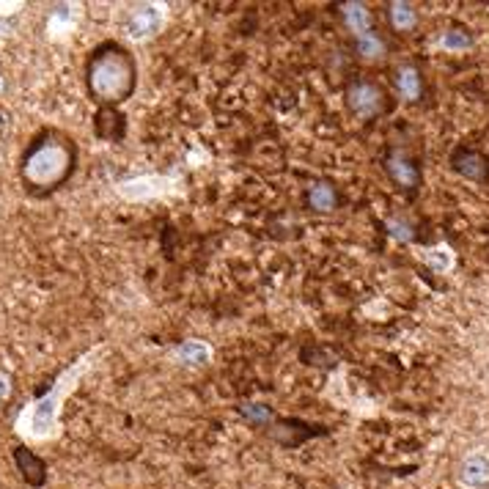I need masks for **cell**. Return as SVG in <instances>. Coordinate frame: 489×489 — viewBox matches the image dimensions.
<instances>
[{"mask_svg": "<svg viewBox=\"0 0 489 489\" xmlns=\"http://www.w3.org/2000/svg\"><path fill=\"white\" fill-rule=\"evenodd\" d=\"M91 358H94V352L91 355H83V358L77 360L72 368H66L64 374L55 380V385L50 388V393H44L41 398H36L31 401L22 413H20V418H17V431H20V437H25V440H31V443H41V440H53L55 434H58V421H61V407H64L66 396L74 391V385H77V380L86 374V368L91 366Z\"/></svg>", "mask_w": 489, "mask_h": 489, "instance_id": "cell-1", "label": "cell"}, {"mask_svg": "<svg viewBox=\"0 0 489 489\" xmlns=\"http://www.w3.org/2000/svg\"><path fill=\"white\" fill-rule=\"evenodd\" d=\"M66 170V152L61 146H44L25 165V176L36 185H50Z\"/></svg>", "mask_w": 489, "mask_h": 489, "instance_id": "cell-2", "label": "cell"}, {"mask_svg": "<svg viewBox=\"0 0 489 489\" xmlns=\"http://www.w3.org/2000/svg\"><path fill=\"white\" fill-rule=\"evenodd\" d=\"M116 190H119V196L127 198V201H149V198L176 193V190H179V182L170 179V176L149 173V176H138V179H127V182H121Z\"/></svg>", "mask_w": 489, "mask_h": 489, "instance_id": "cell-3", "label": "cell"}, {"mask_svg": "<svg viewBox=\"0 0 489 489\" xmlns=\"http://www.w3.org/2000/svg\"><path fill=\"white\" fill-rule=\"evenodd\" d=\"M124 83H127V66H124L121 58L107 55V58H102L94 66L91 86H94V91H97L99 97H116V94H121Z\"/></svg>", "mask_w": 489, "mask_h": 489, "instance_id": "cell-4", "label": "cell"}, {"mask_svg": "<svg viewBox=\"0 0 489 489\" xmlns=\"http://www.w3.org/2000/svg\"><path fill=\"white\" fill-rule=\"evenodd\" d=\"M165 22V6L163 3H143L138 6L127 20V36L135 41L149 39L152 33H157Z\"/></svg>", "mask_w": 489, "mask_h": 489, "instance_id": "cell-5", "label": "cell"}, {"mask_svg": "<svg viewBox=\"0 0 489 489\" xmlns=\"http://www.w3.org/2000/svg\"><path fill=\"white\" fill-rule=\"evenodd\" d=\"M459 481L467 489H489V459L481 454H473L462 462Z\"/></svg>", "mask_w": 489, "mask_h": 489, "instance_id": "cell-6", "label": "cell"}, {"mask_svg": "<svg viewBox=\"0 0 489 489\" xmlns=\"http://www.w3.org/2000/svg\"><path fill=\"white\" fill-rule=\"evenodd\" d=\"M173 358L179 360V363H185V366H201V363H209L212 347L203 344V341H187L179 349H173Z\"/></svg>", "mask_w": 489, "mask_h": 489, "instance_id": "cell-7", "label": "cell"}, {"mask_svg": "<svg viewBox=\"0 0 489 489\" xmlns=\"http://www.w3.org/2000/svg\"><path fill=\"white\" fill-rule=\"evenodd\" d=\"M377 102H380V94H377L371 86H358V88L352 91V107H355L358 113H363V116L374 113Z\"/></svg>", "mask_w": 489, "mask_h": 489, "instance_id": "cell-8", "label": "cell"}, {"mask_svg": "<svg viewBox=\"0 0 489 489\" xmlns=\"http://www.w3.org/2000/svg\"><path fill=\"white\" fill-rule=\"evenodd\" d=\"M424 259L434 272H448V269L454 267V253H451V248H446V245H437V248L426 250Z\"/></svg>", "mask_w": 489, "mask_h": 489, "instance_id": "cell-9", "label": "cell"}, {"mask_svg": "<svg viewBox=\"0 0 489 489\" xmlns=\"http://www.w3.org/2000/svg\"><path fill=\"white\" fill-rule=\"evenodd\" d=\"M344 14H347V25L358 33V36L368 33V11L360 3H347L344 6Z\"/></svg>", "mask_w": 489, "mask_h": 489, "instance_id": "cell-10", "label": "cell"}, {"mask_svg": "<svg viewBox=\"0 0 489 489\" xmlns=\"http://www.w3.org/2000/svg\"><path fill=\"white\" fill-rule=\"evenodd\" d=\"M69 6H64L61 11H55L53 14V20H50V25H47V31H50V36L53 39H64V36H69L72 33V28H74V17H69V11H66Z\"/></svg>", "mask_w": 489, "mask_h": 489, "instance_id": "cell-11", "label": "cell"}, {"mask_svg": "<svg viewBox=\"0 0 489 489\" xmlns=\"http://www.w3.org/2000/svg\"><path fill=\"white\" fill-rule=\"evenodd\" d=\"M391 17H393V25L396 28H413V22H415V14H413V8L407 6V3H393L391 6Z\"/></svg>", "mask_w": 489, "mask_h": 489, "instance_id": "cell-12", "label": "cell"}, {"mask_svg": "<svg viewBox=\"0 0 489 489\" xmlns=\"http://www.w3.org/2000/svg\"><path fill=\"white\" fill-rule=\"evenodd\" d=\"M398 91L404 94L407 99H415L418 97V74L413 72V69H404L401 74H398Z\"/></svg>", "mask_w": 489, "mask_h": 489, "instance_id": "cell-13", "label": "cell"}, {"mask_svg": "<svg viewBox=\"0 0 489 489\" xmlns=\"http://www.w3.org/2000/svg\"><path fill=\"white\" fill-rule=\"evenodd\" d=\"M333 190L327 187V185H316L314 190H311V203L316 206V209H330L333 206Z\"/></svg>", "mask_w": 489, "mask_h": 489, "instance_id": "cell-14", "label": "cell"}, {"mask_svg": "<svg viewBox=\"0 0 489 489\" xmlns=\"http://www.w3.org/2000/svg\"><path fill=\"white\" fill-rule=\"evenodd\" d=\"M440 44H443L446 50H467V47H470V39L462 31H448L440 39Z\"/></svg>", "mask_w": 489, "mask_h": 489, "instance_id": "cell-15", "label": "cell"}, {"mask_svg": "<svg viewBox=\"0 0 489 489\" xmlns=\"http://www.w3.org/2000/svg\"><path fill=\"white\" fill-rule=\"evenodd\" d=\"M360 53L366 58H377V55H382V41L366 33V36H360Z\"/></svg>", "mask_w": 489, "mask_h": 489, "instance_id": "cell-16", "label": "cell"}, {"mask_svg": "<svg viewBox=\"0 0 489 489\" xmlns=\"http://www.w3.org/2000/svg\"><path fill=\"white\" fill-rule=\"evenodd\" d=\"M391 173L401 182V185H413V182H415L413 168H410L407 163H401V160H391Z\"/></svg>", "mask_w": 489, "mask_h": 489, "instance_id": "cell-17", "label": "cell"}, {"mask_svg": "<svg viewBox=\"0 0 489 489\" xmlns=\"http://www.w3.org/2000/svg\"><path fill=\"white\" fill-rule=\"evenodd\" d=\"M391 231L396 236H401V239H410V236H413V231H407L404 223H396V220H391Z\"/></svg>", "mask_w": 489, "mask_h": 489, "instance_id": "cell-18", "label": "cell"}, {"mask_svg": "<svg viewBox=\"0 0 489 489\" xmlns=\"http://www.w3.org/2000/svg\"><path fill=\"white\" fill-rule=\"evenodd\" d=\"M8 393H11V382H8V377H6V374H0V401H3V398H8Z\"/></svg>", "mask_w": 489, "mask_h": 489, "instance_id": "cell-19", "label": "cell"}, {"mask_svg": "<svg viewBox=\"0 0 489 489\" xmlns=\"http://www.w3.org/2000/svg\"><path fill=\"white\" fill-rule=\"evenodd\" d=\"M17 8H22V3H0V14H11Z\"/></svg>", "mask_w": 489, "mask_h": 489, "instance_id": "cell-20", "label": "cell"}, {"mask_svg": "<svg viewBox=\"0 0 489 489\" xmlns=\"http://www.w3.org/2000/svg\"><path fill=\"white\" fill-rule=\"evenodd\" d=\"M245 413H248V415H253V418H261V421H267V418H269V413H264V410H256V407H248Z\"/></svg>", "mask_w": 489, "mask_h": 489, "instance_id": "cell-21", "label": "cell"}, {"mask_svg": "<svg viewBox=\"0 0 489 489\" xmlns=\"http://www.w3.org/2000/svg\"><path fill=\"white\" fill-rule=\"evenodd\" d=\"M8 31H11V28H8L6 22H0V39H6V36H8Z\"/></svg>", "mask_w": 489, "mask_h": 489, "instance_id": "cell-22", "label": "cell"}]
</instances>
